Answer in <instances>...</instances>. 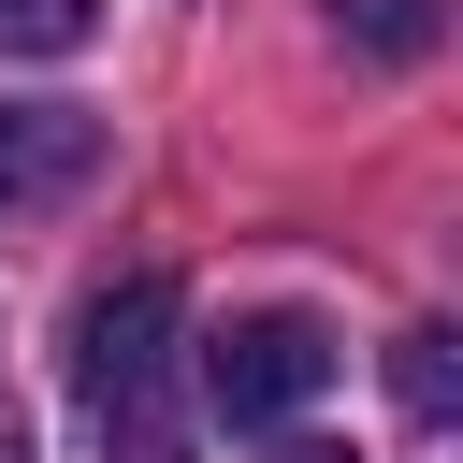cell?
<instances>
[{
	"mask_svg": "<svg viewBox=\"0 0 463 463\" xmlns=\"http://www.w3.org/2000/svg\"><path fill=\"white\" fill-rule=\"evenodd\" d=\"M72 391H87V420H101L116 463H174V449H188V434H174V275L87 289V318H72Z\"/></svg>",
	"mask_w": 463,
	"mask_h": 463,
	"instance_id": "obj_1",
	"label": "cell"
},
{
	"mask_svg": "<svg viewBox=\"0 0 463 463\" xmlns=\"http://www.w3.org/2000/svg\"><path fill=\"white\" fill-rule=\"evenodd\" d=\"M275 463H362V449H318V434H289V449H275Z\"/></svg>",
	"mask_w": 463,
	"mask_h": 463,
	"instance_id": "obj_7",
	"label": "cell"
},
{
	"mask_svg": "<svg viewBox=\"0 0 463 463\" xmlns=\"http://www.w3.org/2000/svg\"><path fill=\"white\" fill-rule=\"evenodd\" d=\"M101 174V116L87 101H0V217H43Z\"/></svg>",
	"mask_w": 463,
	"mask_h": 463,
	"instance_id": "obj_3",
	"label": "cell"
},
{
	"mask_svg": "<svg viewBox=\"0 0 463 463\" xmlns=\"http://www.w3.org/2000/svg\"><path fill=\"white\" fill-rule=\"evenodd\" d=\"M318 391H333V333H318L304 304H260V318H232V333L203 347V405L246 420V434L289 420V405H318Z\"/></svg>",
	"mask_w": 463,
	"mask_h": 463,
	"instance_id": "obj_2",
	"label": "cell"
},
{
	"mask_svg": "<svg viewBox=\"0 0 463 463\" xmlns=\"http://www.w3.org/2000/svg\"><path fill=\"white\" fill-rule=\"evenodd\" d=\"M333 29H347L362 58H434V43H449V0H333Z\"/></svg>",
	"mask_w": 463,
	"mask_h": 463,
	"instance_id": "obj_4",
	"label": "cell"
},
{
	"mask_svg": "<svg viewBox=\"0 0 463 463\" xmlns=\"http://www.w3.org/2000/svg\"><path fill=\"white\" fill-rule=\"evenodd\" d=\"M101 29V0H0V58H72Z\"/></svg>",
	"mask_w": 463,
	"mask_h": 463,
	"instance_id": "obj_5",
	"label": "cell"
},
{
	"mask_svg": "<svg viewBox=\"0 0 463 463\" xmlns=\"http://www.w3.org/2000/svg\"><path fill=\"white\" fill-rule=\"evenodd\" d=\"M391 391H405V420H449L463 391H449V333H405L391 347Z\"/></svg>",
	"mask_w": 463,
	"mask_h": 463,
	"instance_id": "obj_6",
	"label": "cell"
},
{
	"mask_svg": "<svg viewBox=\"0 0 463 463\" xmlns=\"http://www.w3.org/2000/svg\"><path fill=\"white\" fill-rule=\"evenodd\" d=\"M0 463H29V420H14V405H0Z\"/></svg>",
	"mask_w": 463,
	"mask_h": 463,
	"instance_id": "obj_8",
	"label": "cell"
}]
</instances>
